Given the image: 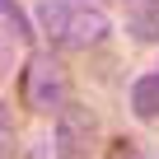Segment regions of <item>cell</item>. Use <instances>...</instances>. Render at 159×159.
<instances>
[{
  "label": "cell",
  "instance_id": "cell-2",
  "mask_svg": "<svg viewBox=\"0 0 159 159\" xmlns=\"http://www.w3.org/2000/svg\"><path fill=\"white\" fill-rule=\"evenodd\" d=\"M19 94H24V108H33L38 117H52L61 112V103L70 98V80H66V66L56 52H28L24 56V70H19Z\"/></svg>",
  "mask_w": 159,
  "mask_h": 159
},
{
  "label": "cell",
  "instance_id": "cell-6",
  "mask_svg": "<svg viewBox=\"0 0 159 159\" xmlns=\"http://www.w3.org/2000/svg\"><path fill=\"white\" fill-rule=\"evenodd\" d=\"M19 47H24V33L0 14V80H5L10 70H14V56H19Z\"/></svg>",
  "mask_w": 159,
  "mask_h": 159
},
{
  "label": "cell",
  "instance_id": "cell-5",
  "mask_svg": "<svg viewBox=\"0 0 159 159\" xmlns=\"http://www.w3.org/2000/svg\"><path fill=\"white\" fill-rule=\"evenodd\" d=\"M131 112L145 126H159V70H145L131 84Z\"/></svg>",
  "mask_w": 159,
  "mask_h": 159
},
{
  "label": "cell",
  "instance_id": "cell-8",
  "mask_svg": "<svg viewBox=\"0 0 159 159\" xmlns=\"http://www.w3.org/2000/svg\"><path fill=\"white\" fill-rule=\"evenodd\" d=\"M10 154H14V117L0 103V159H10Z\"/></svg>",
  "mask_w": 159,
  "mask_h": 159
},
{
  "label": "cell",
  "instance_id": "cell-1",
  "mask_svg": "<svg viewBox=\"0 0 159 159\" xmlns=\"http://www.w3.org/2000/svg\"><path fill=\"white\" fill-rule=\"evenodd\" d=\"M33 19L66 52H89V47L108 42V33H112V19L103 14V5H89V0H38Z\"/></svg>",
  "mask_w": 159,
  "mask_h": 159
},
{
  "label": "cell",
  "instance_id": "cell-9",
  "mask_svg": "<svg viewBox=\"0 0 159 159\" xmlns=\"http://www.w3.org/2000/svg\"><path fill=\"white\" fill-rule=\"evenodd\" d=\"M112 159H150V154H140V150H131V140H117V150H112Z\"/></svg>",
  "mask_w": 159,
  "mask_h": 159
},
{
  "label": "cell",
  "instance_id": "cell-10",
  "mask_svg": "<svg viewBox=\"0 0 159 159\" xmlns=\"http://www.w3.org/2000/svg\"><path fill=\"white\" fill-rule=\"evenodd\" d=\"M89 5H117V0H89ZM122 5H131V0H122Z\"/></svg>",
  "mask_w": 159,
  "mask_h": 159
},
{
  "label": "cell",
  "instance_id": "cell-3",
  "mask_svg": "<svg viewBox=\"0 0 159 159\" xmlns=\"http://www.w3.org/2000/svg\"><path fill=\"white\" fill-rule=\"evenodd\" d=\"M98 154V112L66 98L52 126V159H94Z\"/></svg>",
  "mask_w": 159,
  "mask_h": 159
},
{
  "label": "cell",
  "instance_id": "cell-4",
  "mask_svg": "<svg viewBox=\"0 0 159 159\" xmlns=\"http://www.w3.org/2000/svg\"><path fill=\"white\" fill-rule=\"evenodd\" d=\"M126 33L140 47L159 42V0H131L126 5Z\"/></svg>",
  "mask_w": 159,
  "mask_h": 159
},
{
  "label": "cell",
  "instance_id": "cell-7",
  "mask_svg": "<svg viewBox=\"0 0 159 159\" xmlns=\"http://www.w3.org/2000/svg\"><path fill=\"white\" fill-rule=\"evenodd\" d=\"M0 14H5V19L24 33V42H33V24H28V14L19 10V0H0Z\"/></svg>",
  "mask_w": 159,
  "mask_h": 159
}]
</instances>
